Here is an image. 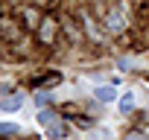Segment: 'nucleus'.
Instances as JSON below:
<instances>
[{"label":"nucleus","instance_id":"nucleus-5","mask_svg":"<svg viewBox=\"0 0 149 140\" xmlns=\"http://www.w3.org/2000/svg\"><path fill=\"white\" fill-rule=\"evenodd\" d=\"M88 140H114V131L108 125H94L88 131Z\"/></svg>","mask_w":149,"mask_h":140},{"label":"nucleus","instance_id":"nucleus-4","mask_svg":"<svg viewBox=\"0 0 149 140\" xmlns=\"http://www.w3.org/2000/svg\"><path fill=\"white\" fill-rule=\"evenodd\" d=\"M94 96H97L100 102H114V99H120V96H117V88H114V85H100V88L94 91Z\"/></svg>","mask_w":149,"mask_h":140},{"label":"nucleus","instance_id":"nucleus-3","mask_svg":"<svg viewBox=\"0 0 149 140\" xmlns=\"http://www.w3.org/2000/svg\"><path fill=\"white\" fill-rule=\"evenodd\" d=\"M67 134H70V125L61 123V120H56V123L47 125V140H64Z\"/></svg>","mask_w":149,"mask_h":140},{"label":"nucleus","instance_id":"nucleus-10","mask_svg":"<svg viewBox=\"0 0 149 140\" xmlns=\"http://www.w3.org/2000/svg\"><path fill=\"white\" fill-rule=\"evenodd\" d=\"M47 102H50V94L47 91H38L35 94V105H47Z\"/></svg>","mask_w":149,"mask_h":140},{"label":"nucleus","instance_id":"nucleus-9","mask_svg":"<svg viewBox=\"0 0 149 140\" xmlns=\"http://www.w3.org/2000/svg\"><path fill=\"white\" fill-rule=\"evenodd\" d=\"M0 134H18V123H0Z\"/></svg>","mask_w":149,"mask_h":140},{"label":"nucleus","instance_id":"nucleus-8","mask_svg":"<svg viewBox=\"0 0 149 140\" xmlns=\"http://www.w3.org/2000/svg\"><path fill=\"white\" fill-rule=\"evenodd\" d=\"M41 125H50V123H56V114L53 111H38V117H35Z\"/></svg>","mask_w":149,"mask_h":140},{"label":"nucleus","instance_id":"nucleus-6","mask_svg":"<svg viewBox=\"0 0 149 140\" xmlns=\"http://www.w3.org/2000/svg\"><path fill=\"white\" fill-rule=\"evenodd\" d=\"M134 105H137V96H134V94H132V91H126V94H123V96H120V111H123V114H126V111H132V108H134Z\"/></svg>","mask_w":149,"mask_h":140},{"label":"nucleus","instance_id":"nucleus-1","mask_svg":"<svg viewBox=\"0 0 149 140\" xmlns=\"http://www.w3.org/2000/svg\"><path fill=\"white\" fill-rule=\"evenodd\" d=\"M105 26H108V32H123V29H126V6H123V3H117L114 9H108Z\"/></svg>","mask_w":149,"mask_h":140},{"label":"nucleus","instance_id":"nucleus-7","mask_svg":"<svg viewBox=\"0 0 149 140\" xmlns=\"http://www.w3.org/2000/svg\"><path fill=\"white\" fill-rule=\"evenodd\" d=\"M53 29H56V21H44L41 24V29H38V35H41V41H53Z\"/></svg>","mask_w":149,"mask_h":140},{"label":"nucleus","instance_id":"nucleus-11","mask_svg":"<svg viewBox=\"0 0 149 140\" xmlns=\"http://www.w3.org/2000/svg\"><path fill=\"white\" fill-rule=\"evenodd\" d=\"M126 140H146V134H140V131H129Z\"/></svg>","mask_w":149,"mask_h":140},{"label":"nucleus","instance_id":"nucleus-2","mask_svg":"<svg viewBox=\"0 0 149 140\" xmlns=\"http://www.w3.org/2000/svg\"><path fill=\"white\" fill-rule=\"evenodd\" d=\"M24 108V94H9L0 99V111H6V114H15Z\"/></svg>","mask_w":149,"mask_h":140}]
</instances>
